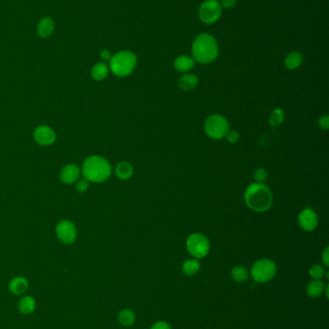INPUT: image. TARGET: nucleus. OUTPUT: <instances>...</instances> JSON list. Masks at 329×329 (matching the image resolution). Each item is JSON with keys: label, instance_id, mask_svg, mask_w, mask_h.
Segmentation results:
<instances>
[{"label": "nucleus", "instance_id": "1", "mask_svg": "<svg viewBox=\"0 0 329 329\" xmlns=\"http://www.w3.org/2000/svg\"><path fill=\"white\" fill-rule=\"evenodd\" d=\"M192 58L200 64H211L219 54L218 42L213 35L201 33L192 42Z\"/></svg>", "mask_w": 329, "mask_h": 329}, {"label": "nucleus", "instance_id": "2", "mask_svg": "<svg viewBox=\"0 0 329 329\" xmlns=\"http://www.w3.org/2000/svg\"><path fill=\"white\" fill-rule=\"evenodd\" d=\"M272 193L270 188L263 183H253L247 187L244 201L251 210L263 213L272 207Z\"/></svg>", "mask_w": 329, "mask_h": 329}, {"label": "nucleus", "instance_id": "3", "mask_svg": "<svg viewBox=\"0 0 329 329\" xmlns=\"http://www.w3.org/2000/svg\"><path fill=\"white\" fill-rule=\"evenodd\" d=\"M83 174L89 182L101 183L111 176V166L104 157L93 155L83 162Z\"/></svg>", "mask_w": 329, "mask_h": 329}, {"label": "nucleus", "instance_id": "4", "mask_svg": "<svg viewBox=\"0 0 329 329\" xmlns=\"http://www.w3.org/2000/svg\"><path fill=\"white\" fill-rule=\"evenodd\" d=\"M137 64V57L130 50H121L112 55L109 60V70L118 77L132 74Z\"/></svg>", "mask_w": 329, "mask_h": 329}, {"label": "nucleus", "instance_id": "5", "mask_svg": "<svg viewBox=\"0 0 329 329\" xmlns=\"http://www.w3.org/2000/svg\"><path fill=\"white\" fill-rule=\"evenodd\" d=\"M207 135L214 139L219 140L226 136L229 131V123L225 118L219 115L210 116L204 124Z\"/></svg>", "mask_w": 329, "mask_h": 329}, {"label": "nucleus", "instance_id": "6", "mask_svg": "<svg viewBox=\"0 0 329 329\" xmlns=\"http://www.w3.org/2000/svg\"><path fill=\"white\" fill-rule=\"evenodd\" d=\"M222 15V8L218 0L204 1L198 11V16L205 25H214L219 20Z\"/></svg>", "mask_w": 329, "mask_h": 329}, {"label": "nucleus", "instance_id": "7", "mask_svg": "<svg viewBox=\"0 0 329 329\" xmlns=\"http://www.w3.org/2000/svg\"><path fill=\"white\" fill-rule=\"evenodd\" d=\"M276 273V266L269 259L258 260L252 266L251 275L258 283H265L272 280Z\"/></svg>", "mask_w": 329, "mask_h": 329}, {"label": "nucleus", "instance_id": "8", "mask_svg": "<svg viewBox=\"0 0 329 329\" xmlns=\"http://www.w3.org/2000/svg\"><path fill=\"white\" fill-rule=\"evenodd\" d=\"M187 249L192 256L201 259L208 255L210 251V242L205 235L194 233L187 240Z\"/></svg>", "mask_w": 329, "mask_h": 329}, {"label": "nucleus", "instance_id": "9", "mask_svg": "<svg viewBox=\"0 0 329 329\" xmlns=\"http://www.w3.org/2000/svg\"><path fill=\"white\" fill-rule=\"evenodd\" d=\"M55 231H56L58 239L63 244L71 245L76 240L77 230L74 223H72L71 221H68V220L61 221L56 225Z\"/></svg>", "mask_w": 329, "mask_h": 329}, {"label": "nucleus", "instance_id": "10", "mask_svg": "<svg viewBox=\"0 0 329 329\" xmlns=\"http://www.w3.org/2000/svg\"><path fill=\"white\" fill-rule=\"evenodd\" d=\"M34 140L38 145H52L56 141V134L54 130L48 125H40L35 129L33 133Z\"/></svg>", "mask_w": 329, "mask_h": 329}, {"label": "nucleus", "instance_id": "11", "mask_svg": "<svg viewBox=\"0 0 329 329\" xmlns=\"http://www.w3.org/2000/svg\"><path fill=\"white\" fill-rule=\"evenodd\" d=\"M298 223L305 231H313L317 228L319 218L316 212L310 208H306L301 211L298 216Z\"/></svg>", "mask_w": 329, "mask_h": 329}, {"label": "nucleus", "instance_id": "12", "mask_svg": "<svg viewBox=\"0 0 329 329\" xmlns=\"http://www.w3.org/2000/svg\"><path fill=\"white\" fill-rule=\"evenodd\" d=\"M80 176V169L75 164H69L65 166L60 172V180L64 184L71 185L75 183Z\"/></svg>", "mask_w": 329, "mask_h": 329}, {"label": "nucleus", "instance_id": "13", "mask_svg": "<svg viewBox=\"0 0 329 329\" xmlns=\"http://www.w3.org/2000/svg\"><path fill=\"white\" fill-rule=\"evenodd\" d=\"M55 29V23L50 16H45L37 25V34L40 38H49Z\"/></svg>", "mask_w": 329, "mask_h": 329}, {"label": "nucleus", "instance_id": "14", "mask_svg": "<svg viewBox=\"0 0 329 329\" xmlns=\"http://www.w3.org/2000/svg\"><path fill=\"white\" fill-rule=\"evenodd\" d=\"M195 65V61L192 57L188 55H180L176 58L174 67L179 73H189Z\"/></svg>", "mask_w": 329, "mask_h": 329}, {"label": "nucleus", "instance_id": "15", "mask_svg": "<svg viewBox=\"0 0 329 329\" xmlns=\"http://www.w3.org/2000/svg\"><path fill=\"white\" fill-rule=\"evenodd\" d=\"M109 67L105 62H99L94 64L91 69V77L95 81L105 80L108 76Z\"/></svg>", "mask_w": 329, "mask_h": 329}, {"label": "nucleus", "instance_id": "16", "mask_svg": "<svg viewBox=\"0 0 329 329\" xmlns=\"http://www.w3.org/2000/svg\"><path fill=\"white\" fill-rule=\"evenodd\" d=\"M198 82L199 79L195 74L187 73L179 79V88L181 89V91L190 92L197 87Z\"/></svg>", "mask_w": 329, "mask_h": 329}, {"label": "nucleus", "instance_id": "17", "mask_svg": "<svg viewBox=\"0 0 329 329\" xmlns=\"http://www.w3.org/2000/svg\"><path fill=\"white\" fill-rule=\"evenodd\" d=\"M27 289H28V282L25 277H22V276L15 277L9 284V290L11 291V293L17 296L25 294Z\"/></svg>", "mask_w": 329, "mask_h": 329}, {"label": "nucleus", "instance_id": "18", "mask_svg": "<svg viewBox=\"0 0 329 329\" xmlns=\"http://www.w3.org/2000/svg\"><path fill=\"white\" fill-rule=\"evenodd\" d=\"M303 55L299 51H293L286 57L285 65L290 71H294L301 65L303 63Z\"/></svg>", "mask_w": 329, "mask_h": 329}, {"label": "nucleus", "instance_id": "19", "mask_svg": "<svg viewBox=\"0 0 329 329\" xmlns=\"http://www.w3.org/2000/svg\"><path fill=\"white\" fill-rule=\"evenodd\" d=\"M116 176L121 180H128L133 174V167L129 162H120L115 169Z\"/></svg>", "mask_w": 329, "mask_h": 329}, {"label": "nucleus", "instance_id": "20", "mask_svg": "<svg viewBox=\"0 0 329 329\" xmlns=\"http://www.w3.org/2000/svg\"><path fill=\"white\" fill-rule=\"evenodd\" d=\"M325 287L326 286L323 281H321V279H314L308 284L306 288V293L309 297H319L324 292Z\"/></svg>", "mask_w": 329, "mask_h": 329}, {"label": "nucleus", "instance_id": "21", "mask_svg": "<svg viewBox=\"0 0 329 329\" xmlns=\"http://www.w3.org/2000/svg\"><path fill=\"white\" fill-rule=\"evenodd\" d=\"M18 309L19 311L25 315H29L33 313L35 308H36V302L34 300L33 297H25L20 298L18 301Z\"/></svg>", "mask_w": 329, "mask_h": 329}, {"label": "nucleus", "instance_id": "22", "mask_svg": "<svg viewBox=\"0 0 329 329\" xmlns=\"http://www.w3.org/2000/svg\"><path fill=\"white\" fill-rule=\"evenodd\" d=\"M118 321L124 326H131L135 321V314L130 309H125L119 313Z\"/></svg>", "mask_w": 329, "mask_h": 329}, {"label": "nucleus", "instance_id": "23", "mask_svg": "<svg viewBox=\"0 0 329 329\" xmlns=\"http://www.w3.org/2000/svg\"><path fill=\"white\" fill-rule=\"evenodd\" d=\"M199 270H200V263L197 260H194V259L187 260L182 264V271H183V273H186L187 275H189V276L195 275Z\"/></svg>", "mask_w": 329, "mask_h": 329}, {"label": "nucleus", "instance_id": "24", "mask_svg": "<svg viewBox=\"0 0 329 329\" xmlns=\"http://www.w3.org/2000/svg\"><path fill=\"white\" fill-rule=\"evenodd\" d=\"M232 277L237 282H244L248 279V272L244 267L238 266L232 270Z\"/></svg>", "mask_w": 329, "mask_h": 329}, {"label": "nucleus", "instance_id": "25", "mask_svg": "<svg viewBox=\"0 0 329 329\" xmlns=\"http://www.w3.org/2000/svg\"><path fill=\"white\" fill-rule=\"evenodd\" d=\"M284 120V112L281 109L273 110L271 115V124L272 126H277Z\"/></svg>", "mask_w": 329, "mask_h": 329}, {"label": "nucleus", "instance_id": "26", "mask_svg": "<svg viewBox=\"0 0 329 329\" xmlns=\"http://www.w3.org/2000/svg\"><path fill=\"white\" fill-rule=\"evenodd\" d=\"M310 276L312 277L313 279H321L325 273L324 268L320 265H315L311 267L310 271Z\"/></svg>", "mask_w": 329, "mask_h": 329}, {"label": "nucleus", "instance_id": "27", "mask_svg": "<svg viewBox=\"0 0 329 329\" xmlns=\"http://www.w3.org/2000/svg\"><path fill=\"white\" fill-rule=\"evenodd\" d=\"M268 178V172L264 169H256L254 172V179L257 183H263Z\"/></svg>", "mask_w": 329, "mask_h": 329}, {"label": "nucleus", "instance_id": "28", "mask_svg": "<svg viewBox=\"0 0 329 329\" xmlns=\"http://www.w3.org/2000/svg\"><path fill=\"white\" fill-rule=\"evenodd\" d=\"M88 189H89V181H87L86 179L76 181V186H75L76 192L80 193H85Z\"/></svg>", "mask_w": 329, "mask_h": 329}, {"label": "nucleus", "instance_id": "29", "mask_svg": "<svg viewBox=\"0 0 329 329\" xmlns=\"http://www.w3.org/2000/svg\"><path fill=\"white\" fill-rule=\"evenodd\" d=\"M237 0H219V4L221 6V8L226 9V10H230L235 7Z\"/></svg>", "mask_w": 329, "mask_h": 329}, {"label": "nucleus", "instance_id": "30", "mask_svg": "<svg viewBox=\"0 0 329 329\" xmlns=\"http://www.w3.org/2000/svg\"><path fill=\"white\" fill-rule=\"evenodd\" d=\"M225 137H227V140L231 144H235L239 141V135L237 131H228Z\"/></svg>", "mask_w": 329, "mask_h": 329}, {"label": "nucleus", "instance_id": "31", "mask_svg": "<svg viewBox=\"0 0 329 329\" xmlns=\"http://www.w3.org/2000/svg\"><path fill=\"white\" fill-rule=\"evenodd\" d=\"M319 125L321 129L327 130L329 128V117L328 116H322L319 120Z\"/></svg>", "mask_w": 329, "mask_h": 329}, {"label": "nucleus", "instance_id": "32", "mask_svg": "<svg viewBox=\"0 0 329 329\" xmlns=\"http://www.w3.org/2000/svg\"><path fill=\"white\" fill-rule=\"evenodd\" d=\"M151 329H171V326L166 321H157Z\"/></svg>", "mask_w": 329, "mask_h": 329}, {"label": "nucleus", "instance_id": "33", "mask_svg": "<svg viewBox=\"0 0 329 329\" xmlns=\"http://www.w3.org/2000/svg\"><path fill=\"white\" fill-rule=\"evenodd\" d=\"M99 56L100 58L104 60V61H109L112 57V54L110 52V50L108 49H102L100 52H99Z\"/></svg>", "mask_w": 329, "mask_h": 329}, {"label": "nucleus", "instance_id": "34", "mask_svg": "<svg viewBox=\"0 0 329 329\" xmlns=\"http://www.w3.org/2000/svg\"><path fill=\"white\" fill-rule=\"evenodd\" d=\"M321 258H322V262L324 266L328 267L329 266V249L328 248H325L324 251L322 252L321 254Z\"/></svg>", "mask_w": 329, "mask_h": 329}]
</instances>
